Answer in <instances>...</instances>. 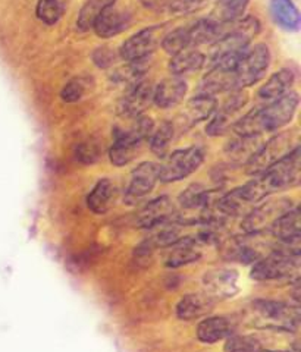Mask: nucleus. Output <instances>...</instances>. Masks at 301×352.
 <instances>
[{"mask_svg": "<svg viewBox=\"0 0 301 352\" xmlns=\"http://www.w3.org/2000/svg\"><path fill=\"white\" fill-rule=\"evenodd\" d=\"M300 269V256H288L282 252L271 251L253 263L250 278L258 282H269L291 276Z\"/></svg>", "mask_w": 301, "mask_h": 352, "instance_id": "obj_7", "label": "nucleus"}, {"mask_svg": "<svg viewBox=\"0 0 301 352\" xmlns=\"http://www.w3.org/2000/svg\"><path fill=\"white\" fill-rule=\"evenodd\" d=\"M197 338L203 344H218L236 332V324L225 316H211L203 318L197 326Z\"/></svg>", "mask_w": 301, "mask_h": 352, "instance_id": "obj_17", "label": "nucleus"}, {"mask_svg": "<svg viewBox=\"0 0 301 352\" xmlns=\"http://www.w3.org/2000/svg\"><path fill=\"white\" fill-rule=\"evenodd\" d=\"M160 46L163 50L174 56V54L181 53L183 50L193 49L191 44H189V36H188V28H176L171 32H166L162 38Z\"/></svg>", "mask_w": 301, "mask_h": 352, "instance_id": "obj_33", "label": "nucleus"}, {"mask_svg": "<svg viewBox=\"0 0 301 352\" xmlns=\"http://www.w3.org/2000/svg\"><path fill=\"white\" fill-rule=\"evenodd\" d=\"M116 195V186L112 181L102 179L96 184L87 197V206L96 214H105L112 207Z\"/></svg>", "mask_w": 301, "mask_h": 352, "instance_id": "obj_24", "label": "nucleus"}, {"mask_svg": "<svg viewBox=\"0 0 301 352\" xmlns=\"http://www.w3.org/2000/svg\"><path fill=\"white\" fill-rule=\"evenodd\" d=\"M216 109H218L216 97L198 93L188 100L184 110V119L187 120L188 126H193L209 119L216 112Z\"/></svg>", "mask_w": 301, "mask_h": 352, "instance_id": "obj_22", "label": "nucleus"}, {"mask_svg": "<svg viewBox=\"0 0 301 352\" xmlns=\"http://www.w3.org/2000/svg\"><path fill=\"white\" fill-rule=\"evenodd\" d=\"M93 60L100 68H107L109 65H112L115 60V53L106 47H98L93 53Z\"/></svg>", "mask_w": 301, "mask_h": 352, "instance_id": "obj_37", "label": "nucleus"}, {"mask_svg": "<svg viewBox=\"0 0 301 352\" xmlns=\"http://www.w3.org/2000/svg\"><path fill=\"white\" fill-rule=\"evenodd\" d=\"M85 81L81 78H74L66 82L61 91V98L65 103H75L81 100L83 96L85 94Z\"/></svg>", "mask_w": 301, "mask_h": 352, "instance_id": "obj_34", "label": "nucleus"}, {"mask_svg": "<svg viewBox=\"0 0 301 352\" xmlns=\"http://www.w3.org/2000/svg\"><path fill=\"white\" fill-rule=\"evenodd\" d=\"M215 300L207 294H188L176 305V316L181 320L189 322L207 316L214 310Z\"/></svg>", "mask_w": 301, "mask_h": 352, "instance_id": "obj_19", "label": "nucleus"}, {"mask_svg": "<svg viewBox=\"0 0 301 352\" xmlns=\"http://www.w3.org/2000/svg\"><path fill=\"white\" fill-rule=\"evenodd\" d=\"M262 352H297V351H291V349H263Z\"/></svg>", "mask_w": 301, "mask_h": 352, "instance_id": "obj_38", "label": "nucleus"}, {"mask_svg": "<svg viewBox=\"0 0 301 352\" xmlns=\"http://www.w3.org/2000/svg\"><path fill=\"white\" fill-rule=\"evenodd\" d=\"M294 203L289 198H278V200H269L264 203H259L258 207L244 216L242 220V230L245 234H263L272 228V225L285 214L288 210H291Z\"/></svg>", "mask_w": 301, "mask_h": 352, "instance_id": "obj_6", "label": "nucleus"}, {"mask_svg": "<svg viewBox=\"0 0 301 352\" xmlns=\"http://www.w3.org/2000/svg\"><path fill=\"white\" fill-rule=\"evenodd\" d=\"M271 50L266 44H256L242 53L237 66V88H249L258 84L271 66Z\"/></svg>", "mask_w": 301, "mask_h": 352, "instance_id": "obj_4", "label": "nucleus"}, {"mask_svg": "<svg viewBox=\"0 0 301 352\" xmlns=\"http://www.w3.org/2000/svg\"><path fill=\"white\" fill-rule=\"evenodd\" d=\"M159 181V164L144 162L132 170L128 186L125 190V201L136 204L141 198L149 195Z\"/></svg>", "mask_w": 301, "mask_h": 352, "instance_id": "obj_11", "label": "nucleus"}, {"mask_svg": "<svg viewBox=\"0 0 301 352\" xmlns=\"http://www.w3.org/2000/svg\"><path fill=\"white\" fill-rule=\"evenodd\" d=\"M259 138L260 137H240V135H237L236 140H232L228 144L227 151L233 160L247 163L254 156V153L258 151L262 146V144H259Z\"/></svg>", "mask_w": 301, "mask_h": 352, "instance_id": "obj_28", "label": "nucleus"}, {"mask_svg": "<svg viewBox=\"0 0 301 352\" xmlns=\"http://www.w3.org/2000/svg\"><path fill=\"white\" fill-rule=\"evenodd\" d=\"M100 153H102V150H100V146L96 141H84L76 147L75 157L84 164H93L98 160Z\"/></svg>", "mask_w": 301, "mask_h": 352, "instance_id": "obj_35", "label": "nucleus"}, {"mask_svg": "<svg viewBox=\"0 0 301 352\" xmlns=\"http://www.w3.org/2000/svg\"><path fill=\"white\" fill-rule=\"evenodd\" d=\"M209 236L206 235H200L198 238L193 236H183L181 239H178L175 244H172L169 248V254L166 256V267L169 269H176V267H183L187 266L189 263L197 261L200 257H202V244L203 242H207Z\"/></svg>", "mask_w": 301, "mask_h": 352, "instance_id": "obj_15", "label": "nucleus"}, {"mask_svg": "<svg viewBox=\"0 0 301 352\" xmlns=\"http://www.w3.org/2000/svg\"><path fill=\"white\" fill-rule=\"evenodd\" d=\"M250 0H216L209 19L218 24H229L242 16Z\"/></svg>", "mask_w": 301, "mask_h": 352, "instance_id": "obj_27", "label": "nucleus"}, {"mask_svg": "<svg viewBox=\"0 0 301 352\" xmlns=\"http://www.w3.org/2000/svg\"><path fill=\"white\" fill-rule=\"evenodd\" d=\"M140 146L141 142L131 138L125 131L116 129L114 144L109 150V159L116 168L125 166V164H128L134 160V157H136V151Z\"/></svg>", "mask_w": 301, "mask_h": 352, "instance_id": "obj_23", "label": "nucleus"}, {"mask_svg": "<svg viewBox=\"0 0 301 352\" xmlns=\"http://www.w3.org/2000/svg\"><path fill=\"white\" fill-rule=\"evenodd\" d=\"M207 0H165L166 6H168L169 12L175 15H184L191 14L196 9L202 8Z\"/></svg>", "mask_w": 301, "mask_h": 352, "instance_id": "obj_36", "label": "nucleus"}, {"mask_svg": "<svg viewBox=\"0 0 301 352\" xmlns=\"http://www.w3.org/2000/svg\"><path fill=\"white\" fill-rule=\"evenodd\" d=\"M295 82V74L293 69L282 68L267 80L258 91V97L263 102H273L276 98L282 97L288 91H291V87Z\"/></svg>", "mask_w": 301, "mask_h": 352, "instance_id": "obj_20", "label": "nucleus"}, {"mask_svg": "<svg viewBox=\"0 0 301 352\" xmlns=\"http://www.w3.org/2000/svg\"><path fill=\"white\" fill-rule=\"evenodd\" d=\"M205 160V151L198 147H187L176 150L166 157L159 166V181L178 182L194 173Z\"/></svg>", "mask_w": 301, "mask_h": 352, "instance_id": "obj_5", "label": "nucleus"}, {"mask_svg": "<svg viewBox=\"0 0 301 352\" xmlns=\"http://www.w3.org/2000/svg\"><path fill=\"white\" fill-rule=\"evenodd\" d=\"M115 0H85L80 14H78L76 25L81 31H87L93 27V22L102 10L110 5H114Z\"/></svg>", "mask_w": 301, "mask_h": 352, "instance_id": "obj_31", "label": "nucleus"}, {"mask_svg": "<svg viewBox=\"0 0 301 352\" xmlns=\"http://www.w3.org/2000/svg\"><path fill=\"white\" fill-rule=\"evenodd\" d=\"M131 25V14L115 3L105 8L93 22V30L100 38H112Z\"/></svg>", "mask_w": 301, "mask_h": 352, "instance_id": "obj_13", "label": "nucleus"}, {"mask_svg": "<svg viewBox=\"0 0 301 352\" xmlns=\"http://www.w3.org/2000/svg\"><path fill=\"white\" fill-rule=\"evenodd\" d=\"M144 2H146L147 5H152L153 2H158V0H144Z\"/></svg>", "mask_w": 301, "mask_h": 352, "instance_id": "obj_39", "label": "nucleus"}, {"mask_svg": "<svg viewBox=\"0 0 301 352\" xmlns=\"http://www.w3.org/2000/svg\"><path fill=\"white\" fill-rule=\"evenodd\" d=\"M250 323L262 330L291 333L300 326L298 305L272 300H256L249 308Z\"/></svg>", "mask_w": 301, "mask_h": 352, "instance_id": "obj_2", "label": "nucleus"}, {"mask_svg": "<svg viewBox=\"0 0 301 352\" xmlns=\"http://www.w3.org/2000/svg\"><path fill=\"white\" fill-rule=\"evenodd\" d=\"M269 10L275 24L284 31L297 32L300 30V10L293 0H271Z\"/></svg>", "mask_w": 301, "mask_h": 352, "instance_id": "obj_21", "label": "nucleus"}, {"mask_svg": "<svg viewBox=\"0 0 301 352\" xmlns=\"http://www.w3.org/2000/svg\"><path fill=\"white\" fill-rule=\"evenodd\" d=\"M267 232H271L273 235L275 241L298 239L301 236L300 208L294 206L291 210H288L285 214L278 219Z\"/></svg>", "mask_w": 301, "mask_h": 352, "instance_id": "obj_25", "label": "nucleus"}, {"mask_svg": "<svg viewBox=\"0 0 301 352\" xmlns=\"http://www.w3.org/2000/svg\"><path fill=\"white\" fill-rule=\"evenodd\" d=\"M298 103V94L288 91L276 100L256 107L247 115L241 116L231 129L240 137H260L266 132H275L291 122L297 113Z\"/></svg>", "mask_w": 301, "mask_h": 352, "instance_id": "obj_1", "label": "nucleus"}, {"mask_svg": "<svg viewBox=\"0 0 301 352\" xmlns=\"http://www.w3.org/2000/svg\"><path fill=\"white\" fill-rule=\"evenodd\" d=\"M206 63L205 54L197 50V49H187L181 53L174 54L169 60L168 68L172 75L181 76L188 72H196L200 71Z\"/></svg>", "mask_w": 301, "mask_h": 352, "instance_id": "obj_26", "label": "nucleus"}, {"mask_svg": "<svg viewBox=\"0 0 301 352\" xmlns=\"http://www.w3.org/2000/svg\"><path fill=\"white\" fill-rule=\"evenodd\" d=\"M154 87L150 81H137L131 84L129 90L121 98L118 104V113L128 119L144 115L147 107L153 103Z\"/></svg>", "mask_w": 301, "mask_h": 352, "instance_id": "obj_12", "label": "nucleus"}, {"mask_svg": "<svg viewBox=\"0 0 301 352\" xmlns=\"http://www.w3.org/2000/svg\"><path fill=\"white\" fill-rule=\"evenodd\" d=\"M300 147V132L298 129H291L281 132L275 135L260 148L254 153V156L247 162V173L256 176L264 172L272 164L280 162L288 154H291L295 148Z\"/></svg>", "mask_w": 301, "mask_h": 352, "instance_id": "obj_3", "label": "nucleus"}, {"mask_svg": "<svg viewBox=\"0 0 301 352\" xmlns=\"http://www.w3.org/2000/svg\"><path fill=\"white\" fill-rule=\"evenodd\" d=\"M166 34L165 25H152L138 31L124 41L119 49V56L125 62L147 60L160 46L162 38Z\"/></svg>", "mask_w": 301, "mask_h": 352, "instance_id": "obj_8", "label": "nucleus"}, {"mask_svg": "<svg viewBox=\"0 0 301 352\" xmlns=\"http://www.w3.org/2000/svg\"><path fill=\"white\" fill-rule=\"evenodd\" d=\"M174 138V125L168 120H165L158 128H154L152 135L149 138L150 141V150L160 159L166 157V153L169 150V146Z\"/></svg>", "mask_w": 301, "mask_h": 352, "instance_id": "obj_29", "label": "nucleus"}, {"mask_svg": "<svg viewBox=\"0 0 301 352\" xmlns=\"http://www.w3.org/2000/svg\"><path fill=\"white\" fill-rule=\"evenodd\" d=\"M188 91L187 82L181 76H169L154 87L153 103L160 109H171L183 103Z\"/></svg>", "mask_w": 301, "mask_h": 352, "instance_id": "obj_16", "label": "nucleus"}, {"mask_svg": "<svg viewBox=\"0 0 301 352\" xmlns=\"http://www.w3.org/2000/svg\"><path fill=\"white\" fill-rule=\"evenodd\" d=\"M236 63L218 62L211 63L210 69L203 76L202 82L198 85L200 94L214 96L229 93L237 88V76H236Z\"/></svg>", "mask_w": 301, "mask_h": 352, "instance_id": "obj_10", "label": "nucleus"}, {"mask_svg": "<svg viewBox=\"0 0 301 352\" xmlns=\"http://www.w3.org/2000/svg\"><path fill=\"white\" fill-rule=\"evenodd\" d=\"M249 102V94L245 93V88H236L229 91L227 100L222 103L220 107L216 109V112L211 115L210 122L207 124L206 134L210 137H220L233 126L240 118L238 113L242 107Z\"/></svg>", "mask_w": 301, "mask_h": 352, "instance_id": "obj_9", "label": "nucleus"}, {"mask_svg": "<svg viewBox=\"0 0 301 352\" xmlns=\"http://www.w3.org/2000/svg\"><path fill=\"white\" fill-rule=\"evenodd\" d=\"M175 217V208L169 197H159L143 208L138 222L141 228L152 229L165 222H169V220Z\"/></svg>", "mask_w": 301, "mask_h": 352, "instance_id": "obj_18", "label": "nucleus"}, {"mask_svg": "<svg viewBox=\"0 0 301 352\" xmlns=\"http://www.w3.org/2000/svg\"><path fill=\"white\" fill-rule=\"evenodd\" d=\"M65 12L63 0H37L36 15L46 25L58 24Z\"/></svg>", "mask_w": 301, "mask_h": 352, "instance_id": "obj_32", "label": "nucleus"}, {"mask_svg": "<svg viewBox=\"0 0 301 352\" xmlns=\"http://www.w3.org/2000/svg\"><path fill=\"white\" fill-rule=\"evenodd\" d=\"M264 345L262 339L256 335H237L232 333L225 339V352H262Z\"/></svg>", "mask_w": 301, "mask_h": 352, "instance_id": "obj_30", "label": "nucleus"}, {"mask_svg": "<svg viewBox=\"0 0 301 352\" xmlns=\"http://www.w3.org/2000/svg\"><path fill=\"white\" fill-rule=\"evenodd\" d=\"M203 285L210 298H232L238 292V273L232 269H215L205 274Z\"/></svg>", "mask_w": 301, "mask_h": 352, "instance_id": "obj_14", "label": "nucleus"}]
</instances>
